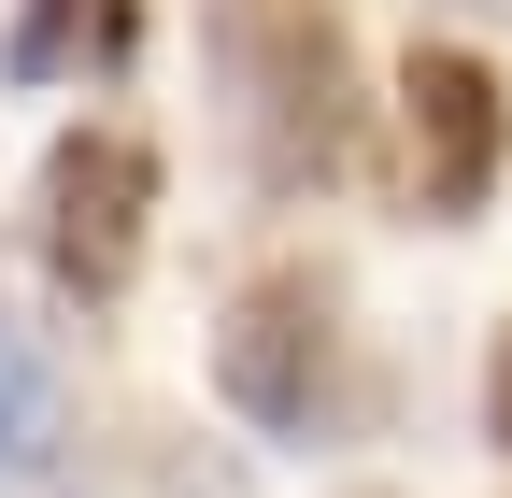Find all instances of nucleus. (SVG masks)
Returning a JSON list of instances; mask_svg holds the SVG:
<instances>
[{
  "label": "nucleus",
  "instance_id": "nucleus-1",
  "mask_svg": "<svg viewBox=\"0 0 512 498\" xmlns=\"http://www.w3.org/2000/svg\"><path fill=\"white\" fill-rule=\"evenodd\" d=\"M214 57H228V114H242V157L271 200H299L356 157V43L328 0H228Z\"/></svg>",
  "mask_w": 512,
  "mask_h": 498
},
{
  "label": "nucleus",
  "instance_id": "nucleus-2",
  "mask_svg": "<svg viewBox=\"0 0 512 498\" xmlns=\"http://www.w3.org/2000/svg\"><path fill=\"white\" fill-rule=\"evenodd\" d=\"M214 385H228L242 427L313 442V427L342 413V299L313 285V271H256L228 299V328H214Z\"/></svg>",
  "mask_w": 512,
  "mask_h": 498
},
{
  "label": "nucleus",
  "instance_id": "nucleus-3",
  "mask_svg": "<svg viewBox=\"0 0 512 498\" xmlns=\"http://www.w3.org/2000/svg\"><path fill=\"white\" fill-rule=\"evenodd\" d=\"M143 214H157V143L143 129H72L43 157V271L72 299H128Z\"/></svg>",
  "mask_w": 512,
  "mask_h": 498
},
{
  "label": "nucleus",
  "instance_id": "nucleus-4",
  "mask_svg": "<svg viewBox=\"0 0 512 498\" xmlns=\"http://www.w3.org/2000/svg\"><path fill=\"white\" fill-rule=\"evenodd\" d=\"M399 143H413V200L441 214V228H470L484 214V185H498V72L484 57H456V43H427L413 72H399Z\"/></svg>",
  "mask_w": 512,
  "mask_h": 498
},
{
  "label": "nucleus",
  "instance_id": "nucleus-5",
  "mask_svg": "<svg viewBox=\"0 0 512 498\" xmlns=\"http://www.w3.org/2000/svg\"><path fill=\"white\" fill-rule=\"evenodd\" d=\"M128 57H143V0H15V29H0L15 86H86V72H128Z\"/></svg>",
  "mask_w": 512,
  "mask_h": 498
},
{
  "label": "nucleus",
  "instance_id": "nucleus-6",
  "mask_svg": "<svg viewBox=\"0 0 512 498\" xmlns=\"http://www.w3.org/2000/svg\"><path fill=\"white\" fill-rule=\"evenodd\" d=\"M72 442V385H57V342L0 299V498H29Z\"/></svg>",
  "mask_w": 512,
  "mask_h": 498
},
{
  "label": "nucleus",
  "instance_id": "nucleus-7",
  "mask_svg": "<svg viewBox=\"0 0 512 498\" xmlns=\"http://www.w3.org/2000/svg\"><path fill=\"white\" fill-rule=\"evenodd\" d=\"M484 442L512 456V328H498V356H484Z\"/></svg>",
  "mask_w": 512,
  "mask_h": 498
},
{
  "label": "nucleus",
  "instance_id": "nucleus-8",
  "mask_svg": "<svg viewBox=\"0 0 512 498\" xmlns=\"http://www.w3.org/2000/svg\"><path fill=\"white\" fill-rule=\"evenodd\" d=\"M470 15H498V0H470Z\"/></svg>",
  "mask_w": 512,
  "mask_h": 498
}]
</instances>
